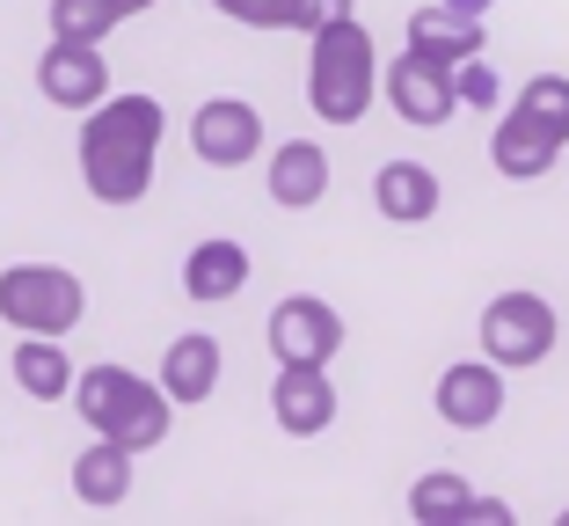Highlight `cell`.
Listing matches in <instances>:
<instances>
[{"label":"cell","instance_id":"obj_1","mask_svg":"<svg viewBox=\"0 0 569 526\" xmlns=\"http://www.w3.org/2000/svg\"><path fill=\"white\" fill-rule=\"evenodd\" d=\"M168 110L153 96H102L81 110V183L96 205H139L153 190V153H161Z\"/></svg>","mask_w":569,"mask_h":526},{"label":"cell","instance_id":"obj_2","mask_svg":"<svg viewBox=\"0 0 569 526\" xmlns=\"http://www.w3.org/2000/svg\"><path fill=\"white\" fill-rule=\"evenodd\" d=\"M67 395L96 439H118L132 454H153L168 439V425H176V403L161 395V380L132 374V366H88V374H73Z\"/></svg>","mask_w":569,"mask_h":526},{"label":"cell","instance_id":"obj_3","mask_svg":"<svg viewBox=\"0 0 569 526\" xmlns=\"http://www.w3.org/2000/svg\"><path fill=\"white\" fill-rule=\"evenodd\" d=\"M380 96V44L358 16L307 37V102L321 125H358Z\"/></svg>","mask_w":569,"mask_h":526},{"label":"cell","instance_id":"obj_4","mask_svg":"<svg viewBox=\"0 0 569 526\" xmlns=\"http://www.w3.org/2000/svg\"><path fill=\"white\" fill-rule=\"evenodd\" d=\"M88 315V286L67 264H8L0 271V322L16 337H59L67 344Z\"/></svg>","mask_w":569,"mask_h":526},{"label":"cell","instance_id":"obj_5","mask_svg":"<svg viewBox=\"0 0 569 526\" xmlns=\"http://www.w3.org/2000/svg\"><path fill=\"white\" fill-rule=\"evenodd\" d=\"M555 307L540 300V292H497V300L482 307V351L489 366H503V374H519V366H540V358L555 351Z\"/></svg>","mask_w":569,"mask_h":526},{"label":"cell","instance_id":"obj_6","mask_svg":"<svg viewBox=\"0 0 569 526\" xmlns=\"http://www.w3.org/2000/svg\"><path fill=\"white\" fill-rule=\"evenodd\" d=\"M343 351V315L315 292H284L270 307V358L278 366H329Z\"/></svg>","mask_w":569,"mask_h":526},{"label":"cell","instance_id":"obj_7","mask_svg":"<svg viewBox=\"0 0 569 526\" xmlns=\"http://www.w3.org/2000/svg\"><path fill=\"white\" fill-rule=\"evenodd\" d=\"M190 153H198L204 169H241L263 153V110L241 96H204L190 110Z\"/></svg>","mask_w":569,"mask_h":526},{"label":"cell","instance_id":"obj_8","mask_svg":"<svg viewBox=\"0 0 569 526\" xmlns=\"http://www.w3.org/2000/svg\"><path fill=\"white\" fill-rule=\"evenodd\" d=\"M37 96L51 102V110H96L102 96H110V59H102V44H73V37H51L44 59H37Z\"/></svg>","mask_w":569,"mask_h":526},{"label":"cell","instance_id":"obj_9","mask_svg":"<svg viewBox=\"0 0 569 526\" xmlns=\"http://www.w3.org/2000/svg\"><path fill=\"white\" fill-rule=\"evenodd\" d=\"M380 88H387V102H395V118L402 125H446L460 102H452V67H438V59H423V51H402V59H387V73H380Z\"/></svg>","mask_w":569,"mask_h":526},{"label":"cell","instance_id":"obj_10","mask_svg":"<svg viewBox=\"0 0 569 526\" xmlns=\"http://www.w3.org/2000/svg\"><path fill=\"white\" fill-rule=\"evenodd\" d=\"M270 417L284 439H321L336 425V380L329 366H278L270 380Z\"/></svg>","mask_w":569,"mask_h":526},{"label":"cell","instance_id":"obj_11","mask_svg":"<svg viewBox=\"0 0 569 526\" xmlns=\"http://www.w3.org/2000/svg\"><path fill=\"white\" fill-rule=\"evenodd\" d=\"M438 417H446L452 431H489L503 417V366H489V358L446 366V374H438Z\"/></svg>","mask_w":569,"mask_h":526},{"label":"cell","instance_id":"obj_12","mask_svg":"<svg viewBox=\"0 0 569 526\" xmlns=\"http://www.w3.org/2000/svg\"><path fill=\"white\" fill-rule=\"evenodd\" d=\"M489 161H497V176H511V183H533V176H548L555 161H562V139H555L533 110L511 102L497 118V132H489Z\"/></svg>","mask_w":569,"mask_h":526},{"label":"cell","instance_id":"obj_13","mask_svg":"<svg viewBox=\"0 0 569 526\" xmlns=\"http://www.w3.org/2000/svg\"><path fill=\"white\" fill-rule=\"evenodd\" d=\"M263 190L284 212H307V205L329 198V153H321V139H284V147H270Z\"/></svg>","mask_w":569,"mask_h":526},{"label":"cell","instance_id":"obj_14","mask_svg":"<svg viewBox=\"0 0 569 526\" xmlns=\"http://www.w3.org/2000/svg\"><path fill=\"white\" fill-rule=\"evenodd\" d=\"M219 366H227L219 337L190 329V337H176V344L161 351V395H168L176 409H198V403H212V388H219Z\"/></svg>","mask_w":569,"mask_h":526},{"label":"cell","instance_id":"obj_15","mask_svg":"<svg viewBox=\"0 0 569 526\" xmlns=\"http://www.w3.org/2000/svg\"><path fill=\"white\" fill-rule=\"evenodd\" d=\"M183 292L190 300H234V292H249V249L234 235H204L183 256Z\"/></svg>","mask_w":569,"mask_h":526},{"label":"cell","instance_id":"obj_16","mask_svg":"<svg viewBox=\"0 0 569 526\" xmlns=\"http://www.w3.org/2000/svg\"><path fill=\"white\" fill-rule=\"evenodd\" d=\"M372 205H380V220H395V227H423L438 212V169H423V161H387V169L372 176Z\"/></svg>","mask_w":569,"mask_h":526},{"label":"cell","instance_id":"obj_17","mask_svg":"<svg viewBox=\"0 0 569 526\" xmlns=\"http://www.w3.org/2000/svg\"><path fill=\"white\" fill-rule=\"evenodd\" d=\"M409 51L452 67V59L482 51V16H460V8H446V0H423L417 16H409Z\"/></svg>","mask_w":569,"mask_h":526},{"label":"cell","instance_id":"obj_18","mask_svg":"<svg viewBox=\"0 0 569 526\" xmlns=\"http://www.w3.org/2000/svg\"><path fill=\"white\" fill-rule=\"evenodd\" d=\"M132 446H118V439H88L81 446V460H73V497L81 505H96V512H110V505H124L132 497Z\"/></svg>","mask_w":569,"mask_h":526},{"label":"cell","instance_id":"obj_19","mask_svg":"<svg viewBox=\"0 0 569 526\" xmlns=\"http://www.w3.org/2000/svg\"><path fill=\"white\" fill-rule=\"evenodd\" d=\"M8 366H16V388L30 395V403H67V388H73V358L59 351V337H22Z\"/></svg>","mask_w":569,"mask_h":526},{"label":"cell","instance_id":"obj_20","mask_svg":"<svg viewBox=\"0 0 569 526\" xmlns=\"http://www.w3.org/2000/svg\"><path fill=\"white\" fill-rule=\"evenodd\" d=\"M468 476L460 468H431V476L409 483V519L417 526H460V512H468Z\"/></svg>","mask_w":569,"mask_h":526},{"label":"cell","instance_id":"obj_21","mask_svg":"<svg viewBox=\"0 0 569 526\" xmlns=\"http://www.w3.org/2000/svg\"><path fill=\"white\" fill-rule=\"evenodd\" d=\"M118 22V0H51V37H73V44H102Z\"/></svg>","mask_w":569,"mask_h":526},{"label":"cell","instance_id":"obj_22","mask_svg":"<svg viewBox=\"0 0 569 526\" xmlns=\"http://www.w3.org/2000/svg\"><path fill=\"white\" fill-rule=\"evenodd\" d=\"M452 102H460V110H489V118H497L503 81H497V67H489L482 51H468V59H452Z\"/></svg>","mask_w":569,"mask_h":526},{"label":"cell","instance_id":"obj_23","mask_svg":"<svg viewBox=\"0 0 569 526\" xmlns=\"http://www.w3.org/2000/svg\"><path fill=\"white\" fill-rule=\"evenodd\" d=\"M519 110H533V118L569 147V73H533V81L519 88Z\"/></svg>","mask_w":569,"mask_h":526},{"label":"cell","instance_id":"obj_24","mask_svg":"<svg viewBox=\"0 0 569 526\" xmlns=\"http://www.w3.org/2000/svg\"><path fill=\"white\" fill-rule=\"evenodd\" d=\"M212 8L241 30H284L292 22V0H212Z\"/></svg>","mask_w":569,"mask_h":526},{"label":"cell","instance_id":"obj_25","mask_svg":"<svg viewBox=\"0 0 569 526\" xmlns=\"http://www.w3.org/2000/svg\"><path fill=\"white\" fill-rule=\"evenodd\" d=\"M351 8H358V0H292V22H284V30L315 37V30H329V22H343Z\"/></svg>","mask_w":569,"mask_h":526},{"label":"cell","instance_id":"obj_26","mask_svg":"<svg viewBox=\"0 0 569 526\" xmlns=\"http://www.w3.org/2000/svg\"><path fill=\"white\" fill-rule=\"evenodd\" d=\"M460 526H511V505H503V497H468Z\"/></svg>","mask_w":569,"mask_h":526},{"label":"cell","instance_id":"obj_27","mask_svg":"<svg viewBox=\"0 0 569 526\" xmlns=\"http://www.w3.org/2000/svg\"><path fill=\"white\" fill-rule=\"evenodd\" d=\"M446 8H460V16H489L497 0H446Z\"/></svg>","mask_w":569,"mask_h":526},{"label":"cell","instance_id":"obj_28","mask_svg":"<svg viewBox=\"0 0 569 526\" xmlns=\"http://www.w3.org/2000/svg\"><path fill=\"white\" fill-rule=\"evenodd\" d=\"M147 8H153V0H118V16H124V22H132V16H147Z\"/></svg>","mask_w":569,"mask_h":526}]
</instances>
